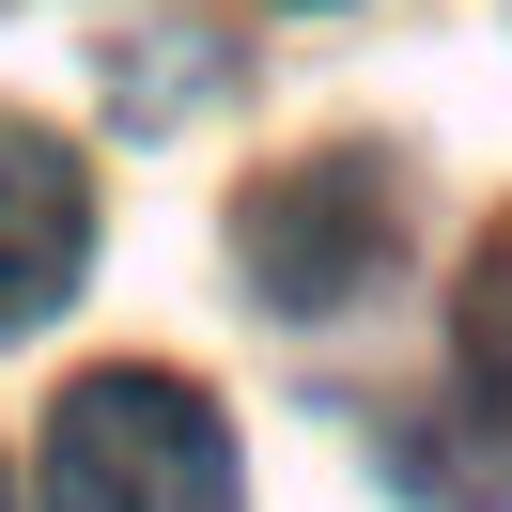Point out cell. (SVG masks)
<instances>
[{
	"instance_id": "6da1fadb",
	"label": "cell",
	"mask_w": 512,
	"mask_h": 512,
	"mask_svg": "<svg viewBox=\"0 0 512 512\" xmlns=\"http://www.w3.org/2000/svg\"><path fill=\"white\" fill-rule=\"evenodd\" d=\"M47 512H233V435L187 373H78L47 404Z\"/></svg>"
},
{
	"instance_id": "7a4b0ae2",
	"label": "cell",
	"mask_w": 512,
	"mask_h": 512,
	"mask_svg": "<svg viewBox=\"0 0 512 512\" xmlns=\"http://www.w3.org/2000/svg\"><path fill=\"white\" fill-rule=\"evenodd\" d=\"M233 249H249L264 311H342L404 249V187H388V156H295V171H264L233 202Z\"/></svg>"
},
{
	"instance_id": "3957f363",
	"label": "cell",
	"mask_w": 512,
	"mask_h": 512,
	"mask_svg": "<svg viewBox=\"0 0 512 512\" xmlns=\"http://www.w3.org/2000/svg\"><path fill=\"white\" fill-rule=\"evenodd\" d=\"M78 264H94V171L47 125H0V342L63 311Z\"/></svg>"
},
{
	"instance_id": "277c9868",
	"label": "cell",
	"mask_w": 512,
	"mask_h": 512,
	"mask_svg": "<svg viewBox=\"0 0 512 512\" xmlns=\"http://www.w3.org/2000/svg\"><path fill=\"white\" fill-rule=\"evenodd\" d=\"M466 388L512 419V218L481 233V280H466Z\"/></svg>"
}]
</instances>
